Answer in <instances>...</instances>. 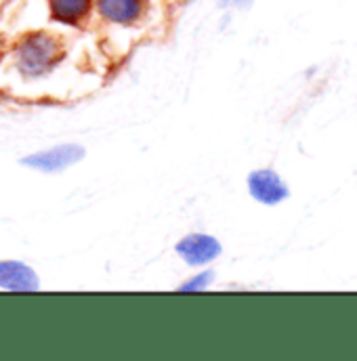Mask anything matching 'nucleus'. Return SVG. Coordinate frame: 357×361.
Returning a JSON list of instances; mask_svg holds the SVG:
<instances>
[{
	"mask_svg": "<svg viewBox=\"0 0 357 361\" xmlns=\"http://www.w3.org/2000/svg\"><path fill=\"white\" fill-rule=\"evenodd\" d=\"M15 59L25 78H42L63 59V44L49 32H32L17 44Z\"/></svg>",
	"mask_w": 357,
	"mask_h": 361,
	"instance_id": "nucleus-1",
	"label": "nucleus"
},
{
	"mask_svg": "<svg viewBox=\"0 0 357 361\" xmlns=\"http://www.w3.org/2000/svg\"><path fill=\"white\" fill-rule=\"evenodd\" d=\"M85 158V147L78 143H61L55 147H49L44 152H36L32 156H25L21 160L23 166H30L40 173H61L74 164H78Z\"/></svg>",
	"mask_w": 357,
	"mask_h": 361,
	"instance_id": "nucleus-2",
	"label": "nucleus"
},
{
	"mask_svg": "<svg viewBox=\"0 0 357 361\" xmlns=\"http://www.w3.org/2000/svg\"><path fill=\"white\" fill-rule=\"evenodd\" d=\"M177 255L191 267H204L221 255V244L206 233H189L178 240Z\"/></svg>",
	"mask_w": 357,
	"mask_h": 361,
	"instance_id": "nucleus-3",
	"label": "nucleus"
},
{
	"mask_svg": "<svg viewBox=\"0 0 357 361\" xmlns=\"http://www.w3.org/2000/svg\"><path fill=\"white\" fill-rule=\"evenodd\" d=\"M248 191L257 202H261L265 206H275V204L288 200V195H290L288 185L271 169H259V171L250 173L248 175Z\"/></svg>",
	"mask_w": 357,
	"mask_h": 361,
	"instance_id": "nucleus-4",
	"label": "nucleus"
},
{
	"mask_svg": "<svg viewBox=\"0 0 357 361\" xmlns=\"http://www.w3.org/2000/svg\"><path fill=\"white\" fill-rule=\"evenodd\" d=\"M95 6L105 21L133 25L145 15L147 0H95Z\"/></svg>",
	"mask_w": 357,
	"mask_h": 361,
	"instance_id": "nucleus-5",
	"label": "nucleus"
},
{
	"mask_svg": "<svg viewBox=\"0 0 357 361\" xmlns=\"http://www.w3.org/2000/svg\"><path fill=\"white\" fill-rule=\"evenodd\" d=\"M0 288L11 292L38 290V275L21 261H0Z\"/></svg>",
	"mask_w": 357,
	"mask_h": 361,
	"instance_id": "nucleus-6",
	"label": "nucleus"
},
{
	"mask_svg": "<svg viewBox=\"0 0 357 361\" xmlns=\"http://www.w3.org/2000/svg\"><path fill=\"white\" fill-rule=\"evenodd\" d=\"M92 0H49L51 17L66 25H78L89 17Z\"/></svg>",
	"mask_w": 357,
	"mask_h": 361,
	"instance_id": "nucleus-7",
	"label": "nucleus"
},
{
	"mask_svg": "<svg viewBox=\"0 0 357 361\" xmlns=\"http://www.w3.org/2000/svg\"><path fill=\"white\" fill-rule=\"evenodd\" d=\"M212 271H204V273H198V275H193L189 281H185V283H181V292H195V290H204V288H208L210 286V281H212Z\"/></svg>",
	"mask_w": 357,
	"mask_h": 361,
	"instance_id": "nucleus-8",
	"label": "nucleus"
},
{
	"mask_svg": "<svg viewBox=\"0 0 357 361\" xmlns=\"http://www.w3.org/2000/svg\"><path fill=\"white\" fill-rule=\"evenodd\" d=\"M248 0H223V4H244Z\"/></svg>",
	"mask_w": 357,
	"mask_h": 361,
	"instance_id": "nucleus-9",
	"label": "nucleus"
}]
</instances>
